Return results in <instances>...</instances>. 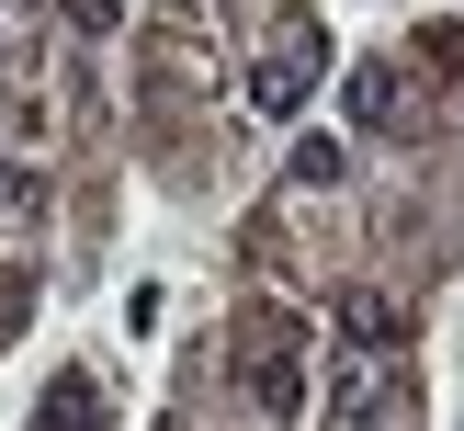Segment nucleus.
<instances>
[{
    "instance_id": "nucleus-1",
    "label": "nucleus",
    "mask_w": 464,
    "mask_h": 431,
    "mask_svg": "<svg viewBox=\"0 0 464 431\" xmlns=\"http://www.w3.org/2000/svg\"><path fill=\"white\" fill-rule=\"evenodd\" d=\"M306 80H317V45H284V57L249 80V103H261V113H306Z\"/></svg>"
}]
</instances>
